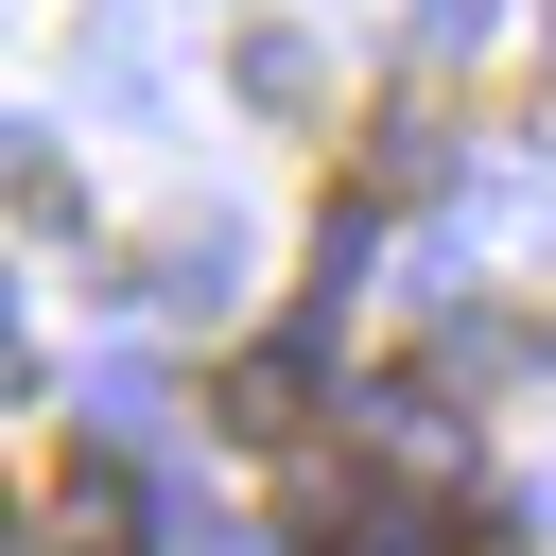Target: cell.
<instances>
[{"mask_svg":"<svg viewBox=\"0 0 556 556\" xmlns=\"http://www.w3.org/2000/svg\"><path fill=\"white\" fill-rule=\"evenodd\" d=\"M208 417H226L243 452H295V434H313V330H278V348H243V365L208 382Z\"/></svg>","mask_w":556,"mask_h":556,"instance_id":"cell-1","label":"cell"},{"mask_svg":"<svg viewBox=\"0 0 556 556\" xmlns=\"http://www.w3.org/2000/svg\"><path fill=\"white\" fill-rule=\"evenodd\" d=\"M35 539H52V556H139V469H122V452H70L52 504H35Z\"/></svg>","mask_w":556,"mask_h":556,"instance_id":"cell-2","label":"cell"},{"mask_svg":"<svg viewBox=\"0 0 556 556\" xmlns=\"http://www.w3.org/2000/svg\"><path fill=\"white\" fill-rule=\"evenodd\" d=\"M521 365H539V313H504V295L434 313V400H452V382H521Z\"/></svg>","mask_w":556,"mask_h":556,"instance_id":"cell-3","label":"cell"},{"mask_svg":"<svg viewBox=\"0 0 556 556\" xmlns=\"http://www.w3.org/2000/svg\"><path fill=\"white\" fill-rule=\"evenodd\" d=\"M313 87H330V70H313V35H295V17H261V35H243V104L313 122Z\"/></svg>","mask_w":556,"mask_h":556,"instance_id":"cell-4","label":"cell"},{"mask_svg":"<svg viewBox=\"0 0 556 556\" xmlns=\"http://www.w3.org/2000/svg\"><path fill=\"white\" fill-rule=\"evenodd\" d=\"M365 174H382V191H434V174H452L434 104H382V122H365Z\"/></svg>","mask_w":556,"mask_h":556,"instance_id":"cell-5","label":"cell"},{"mask_svg":"<svg viewBox=\"0 0 556 556\" xmlns=\"http://www.w3.org/2000/svg\"><path fill=\"white\" fill-rule=\"evenodd\" d=\"M486 35V0H417V52H469Z\"/></svg>","mask_w":556,"mask_h":556,"instance_id":"cell-6","label":"cell"}]
</instances>
